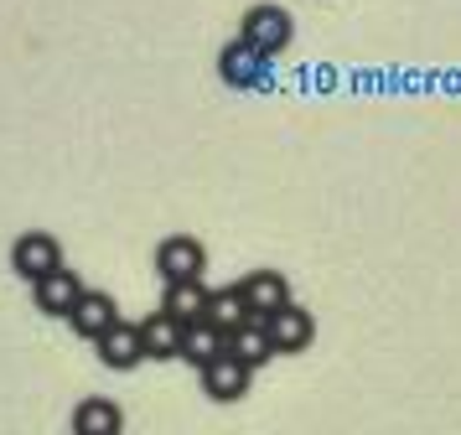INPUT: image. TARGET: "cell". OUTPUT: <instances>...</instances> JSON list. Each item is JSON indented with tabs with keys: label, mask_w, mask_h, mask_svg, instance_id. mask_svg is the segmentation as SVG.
I'll return each mask as SVG.
<instances>
[{
	"label": "cell",
	"mask_w": 461,
	"mask_h": 435,
	"mask_svg": "<svg viewBox=\"0 0 461 435\" xmlns=\"http://www.w3.org/2000/svg\"><path fill=\"white\" fill-rule=\"evenodd\" d=\"M249 301H244V290L239 285H223L208 295V327H218L223 337H233L239 327H249Z\"/></svg>",
	"instance_id": "obj_13"
},
{
	"label": "cell",
	"mask_w": 461,
	"mask_h": 435,
	"mask_svg": "<svg viewBox=\"0 0 461 435\" xmlns=\"http://www.w3.org/2000/svg\"><path fill=\"white\" fill-rule=\"evenodd\" d=\"M249 378H254V368H244L233 352H223L218 363L203 368V394H208L212 404H239L249 394Z\"/></svg>",
	"instance_id": "obj_6"
},
{
	"label": "cell",
	"mask_w": 461,
	"mask_h": 435,
	"mask_svg": "<svg viewBox=\"0 0 461 435\" xmlns=\"http://www.w3.org/2000/svg\"><path fill=\"white\" fill-rule=\"evenodd\" d=\"M239 37L249 41L259 58H280L295 37V21H291V11H280V5H249L244 21H239Z\"/></svg>",
	"instance_id": "obj_1"
},
{
	"label": "cell",
	"mask_w": 461,
	"mask_h": 435,
	"mask_svg": "<svg viewBox=\"0 0 461 435\" xmlns=\"http://www.w3.org/2000/svg\"><path fill=\"white\" fill-rule=\"evenodd\" d=\"M229 352V337L218 327H208V322H197V327H187V337H182V363H192V368L203 373L208 363H218Z\"/></svg>",
	"instance_id": "obj_15"
},
{
	"label": "cell",
	"mask_w": 461,
	"mask_h": 435,
	"mask_svg": "<svg viewBox=\"0 0 461 435\" xmlns=\"http://www.w3.org/2000/svg\"><path fill=\"white\" fill-rule=\"evenodd\" d=\"M239 290H244V301H249L254 322H270L280 306H291V280H285L280 269H254V275L239 280Z\"/></svg>",
	"instance_id": "obj_4"
},
{
	"label": "cell",
	"mask_w": 461,
	"mask_h": 435,
	"mask_svg": "<svg viewBox=\"0 0 461 435\" xmlns=\"http://www.w3.org/2000/svg\"><path fill=\"white\" fill-rule=\"evenodd\" d=\"M84 280H78V275H73V269H52V275H42V280H37V285H32V301H37V311H42V316H73V306H78V301H84Z\"/></svg>",
	"instance_id": "obj_5"
},
{
	"label": "cell",
	"mask_w": 461,
	"mask_h": 435,
	"mask_svg": "<svg viewBox=\"0 0 461 435\" xmlns=\"http://www.w3.org/2000/svg\"><path fill=\"white\" fill-rule=\"evenodd\" d=\"M114 322H120V306H114V295H109V290H84V301H78L73 316H68L73 337H84V342H99Z\"/></svg>",
	"instance_id": "obj_8"
},
{
	"label": "cell",
	"mask_w": 461,
	"mask_h": 435,
	"mask_svg": "<svg viewBox=\"0 0 461 435\" xmlns=\"http://www.w3.org/2000/svg\"><path fill=\"white\" fill-rule=\"evenodd\" d=\"M11 269L22 275L26 285H37L42 275L63 269V244L52 233H42V228H26V233H16V244H11Z\"/></svg>",
	"instance_id": "obj_2"
},
{
	"label": "cell",
	"mask_w": 461,
	"mask_h": 435,
	"mask_svg": "<svg viewBox=\"0 0 461 435\" xmlns=\"http://www.w3.org/2000/svg\"><path fill=\"white\" fill-rule=\"evenodd\" d=\"M265 331H270V342H275V352H306L312 348V337H316V316L306 306H280L265 322Z\"/></svg>",
	"instance_id": "obj_7"
},
{
	"label": "cell",
	"mask_w": 461,
	"mask_h": 435,
	"mask_svg": "<svg viewBox=\"0 0 461 435\" xmlns=\"http://www.w3.org/2000/svg\"><path fill=\"white\" fill-rule=\"evenodd\" d=\"M182 337H187V327H182V322H171L167 311H156V316H146V322H140V342H146V358H156V363H167V358H182Z\"/></svg>",
	"instance_id": "obj_12"
},
{
	"label": "cell",
	"mask_w": 461,
	"mask_h": 435,
	"mask_svg": "<svg viewBox=\"0 0 461 435\" xmlns=\"http://www.w3.org/2000/svg\"><path fill=\"white\" fill-rule=\"evenodd\" d=\"M208 295L212 290L203 280H182V285H167L161 311H167L171 322H182V327H197V322H208Z\"/></svg>",
	"instance_id": "obj_11"
},
{
	"label": "cell",
	"mask_w": 461,
	"mask_h": 435,
	"mask_svg": "<svg viewBox=\"0 0 461 435\" xmlns=\"http://www.w3.org/2000/svg\"><path fill=\"white\" fill-rule=\"evenodd\" d=\"M125 430V410L114 399H84L73 410V435H120Z\"/></svg>",
	"instance_id": "obj_14"
},
{
	"label": "cell",
	"mask_w": 461,
	"mask_h": 435,
	"mask_svg": "<svg viewBox=\"0 0 461 435\" xmlns=\"http://www.w3.org/2000/svg\"><path fill=\"white\" fill-rule=\"evenodd\" d=\"M99 348V363L114 373H130V368H140L146 363V342H140V327H130V322H114V327L94 342Z\"/></svg>",
	"instance_id": "obj_9"
},
{
	"label": "cell",
	"mask_w": 461,
	"mask_h": 435,
	"mask_svg": "<svg viewBox=\"0 0 461 435\" xmlns=\"http://www.w3.org/2000/svg\"><path fill=\"white\" fill-rule=\"evenodd\" d=\"M229 352L244 363V368H265L275 358V342H270V331H265V322H249V327H239L229 337Z\"/></svg>",
	"instance_id": "obj_16"
},
{
	"label": "cell",
	"mask_w": 461,
	"mask_h": 435,
	"mask_svg": "<svg viewBox=\"0 0 461 435\" xmlns=\"http://www.w3.org/2000/svg\"><path fill=\"white\" fill-rule=\"evenodd\" d=\"M265 62L270 58H259L244 37H233L223 52H218V73H223V83H233V88H254V83L265 78Z\"/></svg>",
	"instance_id": "obj_10"
},
{
	"label": "cell",
	"mask_w": 461,
	"mask_h": 435,
	"mask_svg": "<svg viewBox=\"0 0 461 435\" xmlns=\"http://www.w3.org/2000/svg\"><path fill=\"white\" fill-rule=\"evenodd\" d=\"M156 269H161L167 285L203 280V269H208V249H203V239H192V233H171V239L156 244Z\"/></svg>",
	"instance_id": "obj_3"
}]
</instances>
